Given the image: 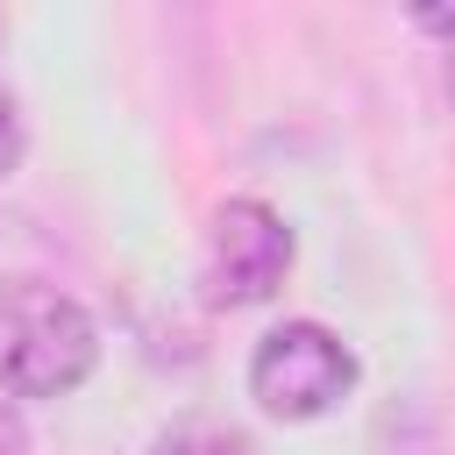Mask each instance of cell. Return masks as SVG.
Instances as JSON below:
<instances>
[{
  "mask_svg": "<svg viewBox=\"0 0 455 455\" xmlns=\"http://www.w3.org/2000/svg\"><path fill=\"white\" fill-rule=\"evenodd\" d=\"M100 327L92 313L43 284V277H0V391L7 398H64L92 377Z\"/></svg>",
  "mask_w": 455,
  "mask_h": 455,
  "instance_id": "cell-1",
  "label": "cell"
},
{
  "mask_svg": "<svg viewBox=\"0 0 455 455\" xmlns=\"http://www.w3.org/2000/svg\"><path fill=\"white\" fill-rule=\"evenodd\" d=\"M348 391H355V348L334 327H320V320H284L249 355V398L270 419H284V427L320 419Z\"/></svg>",
  "mask_w": 455,
  "mask_h": 455,
  "instance_id": "cell-2",
  "label": "cell"
},
{
  "mask_svg": "<svg viewBox=\"0 0 455 455\" xmlns=\"http://www.w3.org/2000/svg\"><path fill=\"white\" fill-rule=\"evenodd\" d=\"M291 270V228L263 199H228L206 220L199 249V284L213 306H263Z\"/></svg>",
  "mask_w": 455,
  "mask_h": 455,
  "instance_id": "cell-3",
  "label": "cell"
},
{
  "mask_svg": "<svg viewBox=\"0 0 455 455\" xmlns=\"http://www.w3.org/2000/svg\"><path fill=\"white\" fill-rule=\"evenodd\" d=\"M149 455H256V441L235 434V427H220V419H178V427L156 434Z\"/></svg>",
  "mask_w": 455,
  "mask_h": 455,
  "instance_id": "cell-4",
  "label": "cell"
},
{
  "mask_svg": "<svg viewBox=\"0 0 455 455\" xmlns=\"http://www.w3.org/2000/svg\"><path fill=\"white\" fill-rule=\"evenodd\" d=\"M419 28L441 43V57H448V85H455V7H427V14H419Z\"/></svg>",
  "mask_w": 455,
  "mask_h": 455,
  "instance_id": "cell-5",
  "label": "cell"
},
{
  "mask_svg": "<svg viewBox=\"0 0 455 455\" xmlns=\"http://www.w3.org/2000/svg\"><path fill=\"white\" fill-rule=\"evenodd\" d=\"M0 455H28V427H21L14 398H0Z\"/></svg>",
  "mask_w": 455,
  "mask_h": 455,
  "instance_id": "cell-6",
  "label": "cell"
},
{
  "mask_svg": "<svg viewBox=\"0 0 455 455\" xmlns=\"http://www.w3.org/2000/svg\"><path fill=\"white\" fill-rule=\"evenodd\" d=\"M14 156H21V121H14V107L0 100V178L14 171Z\"/></svg>",
  "mask_w": 455,
  "mask_h": 455,
  "instance_id": "cell-7",
  "label": "cell"
}]
</instances>
